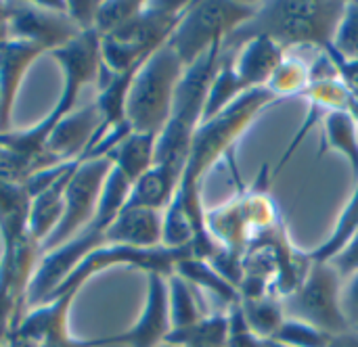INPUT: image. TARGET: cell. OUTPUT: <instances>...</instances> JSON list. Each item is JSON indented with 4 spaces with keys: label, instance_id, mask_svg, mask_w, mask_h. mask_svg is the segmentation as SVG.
<instances>
[{
    "label": "cell",
    "instance_id": "12",
    "mask_svg": "<svg viewBox=\"0 0 358 347\" xmlns=\"http://www.w3.org/2000/svg\"><path fill=\"white\" fill-rule=\"evenodd\" d=\"M44 50L31 42L8 38L0 44V130L8 126L13 101L25 69Z\"/></svg>",
    "mask_w": 358,
    "mask_h": 347
},
{
    "label": "cell",
    "instance_id": "18",
    "mask_svg": "<svg viewBox=\"0 0 358 347\" xmlns=\"http://www.w3.org/2000/svg\"><path fill=\"white\" fill-rule=\"evenodd\" d=\"M166 344L176 347H229V314H216L180 331H170Z\"/></svg>",
    "mask_w": 358,
    "mask_h": 347
},
{
    "label": "cell",
    "instance_id": "26",
    "mask_svg": "<svg viewBox=\"0 0 358 347\" xmlns=\"http://www.w3.org/2000/svg\"><path fill=\"white\" fill-rule=\"evenodd\" d=\"M107 344V337H99V339H76L69 335V331H59V333H52L48 335L40 347H105Z\"/></svg>",
    "mask_w": 358,
    "mask_h": 347
},
{
    "label": "cell",
    "instance_id": "6",
    "mask_svg": "<svg viewBox=\"0 0 358 347\" xmlns=\"http://www.w3.org/2000/svg\"><path fill=\"white\" fill-rule=\"evenodd\" d=\"M113 163L109 157L84 159L65 189V207L63 218L57 228L40 243L42 251H52L67 241H71L84 226H88L96 214V205L105 186V180Z\"/></svg>",
    "mask_w": 358,
    "mask_h": 347
},
{
    "label": "cell",
    "instance_id": "15",
    "mask_svg": "<svg viewBox=\"0 0 358 347\" xmlns=\"http://www.w3.org/2000/svg\"><path fill=\"white\" fill-rule=\"evenodd\" d=\"M155 140L157 136L130 132L117 147H113L107 153V157L111 159L113 168L120 170L130 180V184H134L145 172L153 168Z\"/></svg>",
    "mask_w": 358,
    "mask_h": 347
},
{
    "label": "cell",
    "instance_id": "9",
    "mask_svg": "<svg viewBox=\"0 0 358 347\" xmlns=\"http://www.w3.org/2000/svg\"><path fill=\"white\" fill-rule=\"evenodd\" d=\"M101 128V115L96 105L84 107L80 111H71L61 117L50 130L44 151L55 163H67L76 159H84L96 130Z\"/></svg>",
    "mask_w": 358,
    "mask_h": 347
},
{
    "label": "cell",
    "instance_id": "16",
    "mask_svg": "<svg viewBox=\"0 0 358 347\" xmlns=\"http://www.w3.org/2000/svg\"><path fill=\"white\" fill-rule=\"evenodd\" d=\"M323 145L350 163L355 178L358 176V121L348 109L329 111L323 117Z\"/></svg>",
    "mask_w": 358,
    "mask_h": 347
},
{
    "label": "cell",
    "instance_id": "27",
    "mask_svg": "<svg viewBox=\"0 0 358 347\" xmlns=\"http://www.w3.org/2000/svg\"><path fill=\"white\" fill-rule=\"evenodd\" d=\"M327 347H358V329H350L346 333L334 335Z\"/></svg>",
    "mask_w": 358,
    "mask_h": 347
},
{
    "label": "cell",
    "instance_id": "19",
    "mask_svg": "<svg viewBox=\"0 0 358 347\" xmlns=\"http://www.w3.org/2000/svg\"><path fill=\"white\" fill-rule=\"evenodd\" d=\"M168 306H170L172 331L189 329L206 318L201 314V306L197 302L195 287L178 274L168 276Z\"/></svg>",
    "mask_w": 358,
    "mask_h": 347
},
{
    "label": "cell",
    "instance_id": "13",
    "mask_svg": "<svg viewBox=\"0 0 358 347\" xmlns=\"http://www.w3.org/2000/svg\"><path fill=\"white\" fill-rule=\"evenodd\" d=\"M182 172L153 163L149 172H145L130 191L126 207H145L155 212H166L178 191Z\"/></svg>",
    "mask_w": 358,
    "mask_h": 347
},
{
    "label": "cell",
    "instance_id": "1",
    "mask_svg": "<svg viewBox=\"0 0 358 347\" xmlns=\"http://www.w3.org/2000/svg\"><path fill=\"white\" fill-rule=\"evenodd\" d=\"M346 4L340 0L310 2H262L258 13L224 42V50H237L256 36H268L285 52L294 48H319L329 52L338 27L346 15Z\"/></svg>",
    "mask_w": 358,
    "mask_h": 347
},
{
    "label": "cell",
    "instance_id": "11",
    "mask_svg": "<svg viewBox=\"0 0 358 347\" xmlns=\"http://www.w3.org/2000/svg\"><path fill=\"white\" fill-rule=\"evenodd\" d=\"M105 243L134 249L164 247V212L124 207L107 228Z\"/></svg>",
    "mask_w": 358,
    "mask_h": 347
},
{
    "label": "cell",
    "instance_id": "23",
    "mask_svg": "<svg viewBox=\"0 0 358 347\" xmlns=\"http://www.w3.org/2000/svg\"><path fill=\"white\" fill-rule=\"evenodd\" d=\"M145 2H101L94 29L99 36H105L109 31H115L117 27L132 21L141 10Z\"/></svg>",
    "mask_w": 358,
    "mask_h": 347
},
{
    "label": "cell",
    "instance_id": "17",
    "mask_svg": "<svg viewBox=\"0 0 358 347\" xmlns=\"http://www.w3.org/2000/svg\"><path fill=\"white\" fill-rule=\"evenodd\" d=\"M239 308H241V314H243V320H245L248 329L262 341L273 339V335L279 331V327L285 320L281 300H275L271 295L241 297Z\"/></svg>",
    "mask_w": 358,
    "mask_h": 347
},
{
    "label": "cell",
    "instance_id": "20",
    "mask_svg": "<svg viewBox=\"0 0 358 347\" xmlns=\"http://www.w3.org/2000/svg\"><path fill=\"white\" fill-rule=\"evenodd\" d=\"M358 228V176L355 178V191L334 228V232L329 235V239L319 245L317 249H313L306 258L310 262H331L344 247L346 243L352 239V235L357 232Z\"/></svg>",
    "mask_w": 358,
    "mask_h": 347
},
{
    "label": "cell",
    "instance_id": "33",
    "mask_svg": "<svg viewBox=\"0 0 358 347\" xmlns=\"http://www.w3.org/2000/svg\"><path fill=\"white\" fill-rule=\"evenodd\" d=\"M357 329H358V327H357Z\"/></svg>",
    "mask_w": 358,
    "mask_h": 347
},
{
    "label": "cell",
    "instance_id": "3",
    "mask_svg": "<svg viewBox=\"0 0 358 347\" xmlns=\"http://www.w3.org/2000/svg\"><path fill=\"white\" fill-rule=\"evenodd\" d=\"M185 65L166 42L134 73L126 96V124L136 134L159 136L172 115Z\"/></svg>",
    "mask_w": 358,
    "mask_h": 347
},
{
    "label": "cell",
    "instance_id": "25",
    "mask_svg": "<svg viewBox=\"0 0 358 347\" xmlns=\"http://www.w3.org/2000/svg\"><path fill=\"white\" fill-rule=\"evenodd\" d=\"M342 308L352 325V329L358 327V272H355L350 279L344 281L342 285Z\"/></svg>",
    "mask_w": 358,
    "mask_h": 347
},
{
    "label": "cell",
    "instance_id": "5",
    "mask_svg": "<svg viewBox=\"0 0 358 347\" xmlns=\"http://www.w3.org/2000/svg\"><path fill=\"white\" fill-rule=\"evenodd\" d=\"M342 276L329 262H310L300 287L281 300L285 318H296L340 335L352 329L342 308Z\"/></svg>",
    "mask_w": 358,
    "mask_h": 347
},
{
    "label": "cell",
    "instance_id": "14",
    "mask_svg": "<svg viewBox=\"0 0 358 347\" xmlns=\"http://www.w3.org/2000/svg\"><path fill=\"white\" fill-rule=\"evenodd\" d=\"M174 274L182 276L187 283H191L197 291H208L212 293L214 297H218L224 306L233 308L241 302V293L239 289L227 281L208 260H201V258H187V260H180L174 268Z\"/></svg>",
    "mask_w": 358,
    "mask_h": 347
},
{
    "label": "cell",
    "instance_id": "22",
    "mask_svg": "<svg viewBox=\"0 0 358 347\" xmlns=\"http://www.w3.org/2000/svg\"><path fill=\"white\" fill-rule=\"evenodd\" d=\"M327 54H336L342 61H358V2L346 4V15L338 27L334 48Z\"/></svg>",
    "mask_w": 358,
    "mask_h": 347
},
{
    "label": "cell",
    "instance_id": "7",
    "mask_svg": "<svg viewBox=\"0 0 358 347\" xmlns=\"http://www.w3.org/2000/svg\"><path fill=\"white\" fill-rule=\"evenodd\" d=\"M6 27L8 38L31 42L50 52L69 44L82 34L80 27L67 17L65 6L40 8V4H23L6 8Z\"/></svg>",
    "mask_w": 358,
    "mask_h": 347
},
{
    "label": "cell",
    "instance_id": "4",
    "mask_svg": "<svg viewBox=\"0 0 358 347\" xmlns=\"http://www.w3.org/2000/svg\"><path fill=\"white\" fill-rule=\"evenodd\" d=\"M258 2L203 0L189 2L176 29L168 38L185 67L201 59L212 46L222 44L235 29L245 25L256 13Z\"/></svg>",
    "mask_w": 358,
    "mask_h": 347
},
{
    "label": "cell",
    "instance_id": "24",
    "mask_svg": "<svg viewBox=\"0 0 358 347\" xmlns=\"http://www.w3.org/2000/svg\"><path fill=\"white\" fill-rule=\"evenodd\" d=\"M329 264L338 270L342 281L350 279L355 272H358V228L357 232L352 235V239L346 243V247Z\"/></svg>",
    "mask_w": 358,
    "mask_h": 347
},
{
    "label": "cell",
    "instance_id": "10",
    "mask_svg": "<svg viewBox=\"0 0 358 347\" xmlns=\"http://www.w3.org/2000/svg\"><path fill=\"white\" fill-rule=\"evenodd\" d=\"M285 61V50L268 36H256L235 50L233 69L243 92L264 88Z\"/></svg>",
    "mask_w": 358,
    "mask_h": 347
},
{
    "label": "cell",
    "instance_id": "29",
    "mask_svg": "<svg viewBox=\"0 0 358 347\" xmlns=\"http://www.w3.org/2000/svg\"><path fill=\"white\" fill-rule=\"evenodd\" d=\"M348 111L357 117L358 121V98H352V96H350V101H348Z\"/></svg>",
    "mask_w": 358,
    "mask_h": 347
},
{
    "label": "cell",
    "instance_id": "2",
    "mask_svg": "<svg viewBox=\"0 0 358 347\" xmlns=\"http://www.w3.org/2000/svg\"><path fill=\"white\" fill-rule=\"evenodd\" d=\"M222 44L212 46L201 59L189 65L176 88L172 115L155 140V161L159 165L185 172L187 157L191 151V140L201 124L206 101L210 94L212 80L220 63Z\"/></svg>",
    "mask_w": 358,
    "mask_h": 347
},
{
    "label": "cell",
    "instance_id": "31",
    "mask_svg": "<svg viewBox=\"0 0 358 347\" xmlns=\"http://www.w3.org/2000/svg\"><path fill=\"white\" fill-rule=\"evenodd\" d=\"M159 347H176V346H170V344H162Z\"/></svg>",
    "mask_w": 358,
    "mask_h": 347
},
{
    "label": "cell",
    "instance_id": "32",
    "mask_svg": "<svg viewBox=\"0 0 358 347\" xmlns=\"http://www.w3.org/2000/svg\"><path fill=\"white\" fill-rule=\"evenodd\" d=\"M0 347H6V346H0Z\"/></svg>",
    "mask_w": 358,
    "mask_h": 347
},
{
    "label": "cell",
    "instance_id": "8",
    "mask_svg": "<svg viewBox=\"0 0 358 347\" xmlns=\"http://www.w3.org/2000/svg\"><path fill=\"white\" fill-rule=\"evenodd\" d=\"M170 306H168V276L149 272L147 274V300L138 320L117 335H109V346L159 347L170 335Z\"/></svg>",
    "mask_w": 358,
    "mask_h": 347
},
{
    "label": "cell",
    "instance_id": "21",
    "mask_svg": "<svg viewBox=\"0 0 358 347\" xmlns=\"http://www.w3.org/2000/svg\"><path fill=\"white\" fill-rule=\"evenodd\" d=\"M334 335L319 331L317 327L296 320V318H285L279 331L273 335V341L287 347H327L329 339Z\"/></svg>",
    "mask_w": 358,
    "mask_h": 347
},
{
    "label": "cell",
    "instance_id": "28",
    "mask_svg": "<svg viewBox=\"0 0 358 347\" xmlns=\"http://www.w3.org/2000/svg\"><path fill=\"white\" fill-rule=\"evenodd\" d=\"M4 346L6 347H40L38 341H31V339H27V337H21V335H17V333H8L6 337H4Z\"/></svg>",
    "mask_w": 358,
    "mask_h": 347
},
{
    "label": "cell",
    "instance_id": "30",
    "mask_svg": "<svg viewBox=\"0 0 358 347\" xmlns=\"http://www.w3.org/2000/svg\"><path fill=\"white\" fill-rule=\"evenodd\" d=\"M262 347H287V346H281V344H277V341H273V339H266Z\"/></svg>",
    "mask_w": 358,
    "mask_h": 347
}]
</instances>
